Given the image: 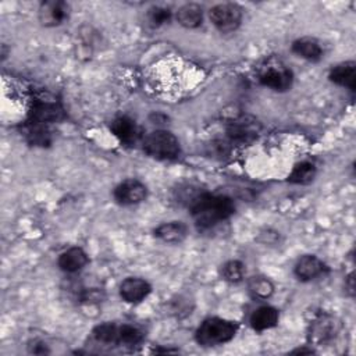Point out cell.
<instances>
[{
    "instance_id": "19",
    "label": "cell",
    "mask_w": 356,
    "mask_h": 356,
    "mask_svg": "<svg viewBox=\"0 0 356 356\" xmlns=\"http://www.w3.org/2000/svg\"><path fill=\"white\" fill-rule=\"evenodd\" d=\"M177 21L179 25L188 29L199 28L203 22V10L196 3H186L177 11Z\"/></svg>"
},
{
    "instance_id": "6",
    "label": "cell",
    "mask_w": 356,
    "mask_h": 356,
    "mask_svg": "<svg viewBox=\"0 0 356 356\" xmlns=\"http://www.w3.org/2000/svg\"><path fill=\"white\" fill-rule=\"evenodd\" d=\"M147 196V188L138 179L121 181L113 191L114 200L121 206H134L142 203Z\"/></svg>"
},
{
    "instance_id": "27",
    "label": "cell",
    "mask_w": 356,
    "mask_h": 356,
    "mask_svg": "<svg viewBox=\"0 0 356 356\" xmlns=\"http://www.w3.org/2000/svg\"><path fill=\"white\" fill-rule=\"evenodd\" d=\"M345 291L348 292L349 296H353L355 293V284H353V273H350L346 278H345Z\"/></svg>"
},
{
    "instance_id": "18",
    "label": "cell",
    "mask_w": 356,
    "mask_h": 356,
    "mask_svg": "<svg viewBox=\"0 0 356 356\" xmlns=\"http://www.w3.org/2000/svg\"><path fill=\"white\" fill-rule=\"evenodd\" d=\"M278 318H280V313L275 307L261 306L252 313L249 323L254 331H266L275 327L278 323Z\"/></svg>"
},
{
    "instance_id": "9",
    "label": "cell",
    "mask_w": 356,
    "mask_h": 356,
    "mask_svg": "<svg viewBox=\"0 0 356 356\" xmlns=\"http://www.w3.org/2000/svg\"><path fill=\"white\" fill-rule=\"evenodd\" d=\"M70 7L61 0L43 1L39 7L38 17L43 26H58L68 18Z\"/></svg>"
},
{
    "instance_id": "12",
    "label": "cell",
    "mask_w": 356,
    "mask_h": 356,
    "mask_svg": "<svg viewBox=\"0 0 356 356\" xmlns=\"http://www.w3.org/2000/svg\"><path fill=\"white\" fill-rule=\"evenodd\" d=\"M110 129L113 135L124 145H132L136 143V140L140 136V131L135 120H132L128 115H120L113 120Z\"/></svg>"
},
{
    "instance_id": "25",
    "label": "cell",
    "mask_w": 356,
    "mask_h": 356,
    "mask_svg": "<svg viewBox=\"0 0 356 356\" xmlns=\"http://www.w3.org/2000/svg\"><path fill=\"white\" fill-rule=\"evenodd\" d=\"M171 17H172V13L170 8L161 7V6H154L147 10L146 21L152 28H159L164 24H168L171 21Z\"/></svg>"
},
{
    "instance_id": "10",
    "label": "cell",
    "mask_w": 356,
    "mask_h": 356,
    "mask_svg": "<svg viewBox=\"0 0 356 356\" xmlns=\"http://www.w3.org/2000/svg\"><path fill=\"white\" fill-rule=\"evenodd\" d=\"M152 292L150 284L139 277H128L120 284V296L127 303H139Z\"/></svg>"
},
{
    "instance_id": "11",
    "label": "cell",
    "mask_w": 356,
    "mask_h": 356,
    "mask_svg": "<svg viewBox=\"0 0 356 356\" xmlns=\"http://www.w3.org/2000/svg\"><path fill=\"white\" fill-rule=\"evenodd\" d=\"M338 332V323L331 316H318L310 323L309 341L313 343H325Z\"/></svg>"
},
{
    "instance_id": "21",
    "label": "cell",
    "mask_w": 356,
    "mask_h": 356,
    "mask_svg": "<svg viewBox=\"0 0 356 356\" xmlns=\"http://www.w3.org/2000/svg\"><path fill=\"white\" fill-rule=\"evenodd\" d=\"M317 174V168L312 161H300L295 164L292 171L288 175V182L296 185L310 184Z\"/></svg>"
},
{
    "instance_id": "15",
    "label": "cell",
    "mask_w": 356,
    "mask_h": 356,
    "mask_svg": "<svg viewBox=\"0 0 356 356\" xmlns=\"http://www.w3.org/2000/svg\"><path fill=\"white\" fill-rule=\"evenodd\" d=\"M89 261V257L86 254V252L79 248V246H72L67 250H64L57 260V264L60 267V270H63L64 273H78L79 270H82Z\"/></svg>"
},
{
    "instance_id": "26",
    "label": "cell",
    "mask_w": 356,
    "mask_h": 356,
    "mask_svg": "<svg viewBox=\"0 0 356 356\" xmlns=\"http://www.w3.org/2000/svg\"><path fill=\"white\" fill-rule=\"evenodd\" d=\"M103 292L99 289H85L81 295V300L86 303H97L102 302Z\"/></svg>"
},
{
    "instance_id": "20",
    "label": "cell",
    "mask_w": 356,
    "mask_h": 356,
    "mask_svg": "<svg viewBox=\"0 0 356 356\" xmlns=\"http://www.w3.org/2000/svg\"><path fill=\"white\" fill-rule=\"evenodd\" d=\"M292 51L307 61H318L323 57V49L320 43L312 38L296 39L292 43Z\"/></svg>"
},
{
    "instance_id": "28",
    "label": "cell",
    "mask_w": 356,
    "mask_h": 356,
    "mask_svg": "<svg viewBox=\"0 0 356 356\" xmlns=\"http://www.w3.org/2000/svg\"><path fill=\"white\" fill-rule=\"evenodd\" d=\"M313 349H295L292 353H312Z\"/></svg>"
},
{
    "instance_id": "2",
    "label": "cell",
    "mask_w": 356,
    "mask_h": 356,
    "mask_svg": "<svg viewBox=\"0 0 356 356\" xmlns=\"http://www.w3.org/2000/svg\"><path fill=\"white\" fill-rule=\"evenodd\" d=\"M92 337L96 342L103 345L135 346L143 341L145 334L139 327L132 324L103 323L93 328Z\"/></svg>"
},
{
    "instance_id": "13",
    "label": "cell",
    "mask_w": 356,
    "mask_h": 356,
    "mask_svg": "<svg viewBox=\"0 0 356 356\" xmlns=\"http://www.w3.org/2000/svg\"><path fill=\"white\" fill-rule=\"evenodd\" d=\"M325 270L324 263L314 254H305L298 259L293 267L295 277L299 281H312L321 275Z\"/></svg>"
},
{
    "instance_id": "22",
    "label": "cell",
    "mask_w": 356,
    "mask_h": 356,
    "mask_svg": "<svg viewBox=\"0 0 356 356\" xmlns=\"http://www.w3.org/2000/svg\"><path fill=\"white\" fill-rule=\"evenodd\" d=\"M248 291L254 299L266 300L274 293V284L264 275H253L248 281Z\"/></svg>"
},
{
    "instance_id": "5",
    "label": "cell",
    "mask_w": 356,
    "mask_h": 356,
    "mask_svg": "<svg viewBox=\"0 0 356 356\" xmlns=\"http://www.w3.org/2000/svg\"><path fill=\"white\" fill-rule=\"evenodd\" d=\"M209 18L221 33H229L241 25L242 8L235 3H220L210 8Z\"/></svg>"
},
{
    "instance_id": "3",
    "label": "cell",
    "mask_w": 356,
    "mask_h": 356,
    "mask_svg": "<svg viewBox=\"0 0 356 356\" xmlns=\"http://www.w3.org/2000/svg\"><path fill=\"white\" fill-rule=\"evenodd\" d=\"M238 331L235 321L222 317H209L200 323L195 339L202 346H217L229 342Z\"/></svg>"
},
{
    "instance_id": "7",
    "label": "cell",
    "mask_w": 356,
    "mask_h": 356,
    "mask_svg": "<svg viewBox=\"0 0 356 356\" xmlns=\"http://www.w3.org/2000/svg\"><path fill=\"white\" fill-rule=\"evenodd\" d=\"M259 82L275 92H285L291 89L293 82L292 71L284 65H268L259 74Z\"/></svg>"
},
{
    "instance_id": "14",
    "label": "cell",
    "mask_w": 356,
    "mask_h": 356,
    "mask_svg": "<svg viewBox=\"0 0 356 356\" xmlns=\"http://www.w3.org/2000/svg\"><path fill=\"white\" fill-rule=\"evenodd\" d=\"M61 117H63V110L60 108L58 104L51 102L36 100L33 102V107L28 121L47 127L50 122H56Z\"/></svg>"
},
{
    "instance_id": "16",
    "label": "cell",
    "mask_w": 356,
    "mask_h": 356,
    "mask_svg": "<svg viewBox=\"0 0 356 356\" xmlns=\"http://www.w3.org/2000/svg\"><path fill=\"white\" fill-rule=\"evenodd\" d=\"M328 78L335 85L355 90V78H356V64L355 61H345L334 65L330 70Z\"/></svg>"
},
{
    "instance_id": "4",
    "label": "cell",
    "mask_w": 356,
    "mask_h": 356,
    "mask_svg": "<svg viewBox=\"0 0 356 356\" xmlns=\"http://www.w3.org/2000/svg\"><path fill=\"white\" fill-rule=\"evenodd\" d=\"M142 147L147 156L157 160H175L181 153L178 139L165 129L149 132L142 140Z\"/></svg>"
},
{
    "instance_id": "1",
    "label": "cell",
    "mask_w": 356,
    "mask_h": 356,
    "mask_svg": "<svg viewBox=\"0 0 356 356\" xmlns=\"http://www.w3.org/2000/svg\"><path fill=\"white\" fill-rule=\"evenodd\" d=\"M189 211L197 229H210L228 220L235 211V204L229 196L204 192L189 207Z\"/></svg>"
},
{
    "instance_id": "24",
    "label": "cell",
    "mask_w": 356,
    "mask_h": 356,
    "mask_svg": "<svg viewBox=\"0 0 356 356\" xmlns=\"http://www.w3.org/2000/svg\"><path fill=\"white\" fill-rule=\"evenodd\" d=\"M221 277L229 284H238L245 277V264L239 260H228L221 266Z\"/></svg>"
},
{
    "instance_id": "8",
    "label": "cell",
    "mask_w": 356,
    "mask_h": 356,
    "mask_svg": "<svg viewBox=\"0 0 356 356\" xmlns=\"http://www.w3.org/2000/svg\"><path fill=\"white\" fill-rule=\"evenodd\" d=\"M259 128L256 120L250 117H239L227 128V136L231 143H248L256 138Z\"/></svg>"
},
{
    "instance_id": "23",
    "label": "cell",
    "mask_w": 356,
    "mask_h": 356,
    "mask_svg": "<svg viewBox=\"0 0 356 356\" xmlns=\"http://www.w3.org/2000/svg\"><path fill=\"white\" fill-rule=\"evenodd\" d=\"M203 193L204 191H202L197 185L182 184L178 185V188L175 189V199L179 204H184L189 209Z\"/></svg>"
},
{
    "instance_id": "17",
    "label": "cell",
    "mask_w": 356,
    "mask_h": 356,
    "mask_svg": "<svg viewBox=\"0 0 356 356\" xmlns=\"http://www.w3.org/2000/svg\"><path fill=\"white\" fill-rule=\"evenodd\" d=\"M154 236L167 243H179L188 235V228L182 221L163 222L154 228Z\"/></svg>"
}]
</instances>
